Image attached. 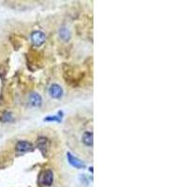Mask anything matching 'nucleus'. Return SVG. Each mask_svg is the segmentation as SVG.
<instances>
[{
  "label": "nucleus",
  "mask_w": 187,
  "mask_h": 187,
  "mask_svg": "<svg viewBox=\"0 0 187 187\" xmlns=\"http://www.w3.org/2000/svg\"><path fill=\"white\" fill-rule=\"evenodd\" d=\"M40 183L45 185V186H50L52 185L53 181H54V173L50 169H48V170L44 171L43 174L40 177Z\"/></svg>",
  "instance_id": "4"
},
{
  "label": "nucleus",
  "mask_w": 187,
  "mask_h": 187,
  "mask_svg": "<svg viewBox=\"0 0 187 187\" xmlns=\"http://www.w3.org/2000/svg\"><path fill=\"white\" fill-rule=\"evenodd\" d=\"M46 122H61V118L59 116L54 115V116H48L44 119Z\"/></svg>",
  "instance_id": "11"
},
{
  "label": "nucleus",
  "mask_w": 187,
  "mask_h": 187,
  "mask_svg": "<svg viewBox=\"0 0 187 187\" xmlns=\"http://www.w3.org/2000/svg\"><path fill=\"white\" fill-rule=\"evenodd\" d=\"M66 157H67V160H69V163L75 168H78V169H82V168H85V164H84L82 161H80L79 158H77L76 156L72 155L70 152H67L66 154Z\"/></svg>",
  "instance_id": "3"
},
{
  "label": "nucleus",
  "mask_w": 187,
  "mask_h": 187,
  "mask_svg": "<svg viewBox=\"0 0 187 187\" xmlns=\"http://www.w3.org/2000/svg\"><path fill=\"white\" fill-rule=\"evenodd\" d=\"M45 39H46V37L44 35V33L41 31L33 32L31 35V40L35 46H41L45 42Z\"/></svg>",
  "instance_id": "2"
},
{
  "label": "nucleus",
  "mask_w": 187,
  "mask_h": 187,
  "mask_svg": "<svg viewBox=\"0 0 187 187\" xmlns=\"http://www.w3.org/2000/svg\"><path fill=\"white\" fill-rule=\"evenodd\" d=\"M49 94H50V97H53L54 99H59L63 96L64 91H63V88L59 85V84L54 83L49 88Z\"/></svg>",
  "instance_id": "1"
},
{
  "label": "nucleus",
  "mask_w": 187,
  "mask_h": 187,
  "mask_svg": "<svg viewBox=\"0 0 187 187\" xmlns=\"http://www.w3.org/2000/svg\"><path fill=\"white\" fill-rule=\"evenodd\" d=\"M37 146L38 148L41 151L42 154L45 155V154H47L48 151V146H49V140L47 138L45 137H40L37 140Z\"/></svg>",
  "instance_id": "7"
},
{
  "label": "nucleus",
  "mask_w": 187,
  "mask_h": 187,
  "mask_svg": "<svg viewBox=\"0 0 187 187\" xmlns=\"http://www.w3.org/2000/svg\"><path fill=\"white\" fill-rule=\"evenodd\" d=\"M13 119V115L11 112H4L3 115L1 116V121L2 122H5V123H9V122H11Z\"/></svg>",
  "instance_id": "10"
},
{
  "label": "nucleus",
  "mask_w": 187,
  "mask_h": 187,
  "mask_svg": "<svg viewBox=\"0 0 187 187\" xmlns=\"http://www.w3.org/2000/svg\"><path fill=\"white\" fill-rule=\"evenodd\" d=\"M59 37L62 40L64 41H69L70 39L71 34L69 28H66L65 26H63L59 29Z\"/></svg>",
  "instance_id": "9"
},
{
  "label": "nucleus",
  "mask_w": 187,
  "mask_h": 187,
  "mask_svg": "<svg viewBox=\"0 0 187 187\" xmlns=\"http://www.w3.org/2000/svg\"><path fill=\"white\" fill-rule=\"evenodd\" d=\"M82 142L88 147H92L94 144V135L92 132H85L82 135Z\"/></svg>",
  "instance_id": "8"
},
{
  "label": "nucleus",
  "mask_w": 187,
  "mask_h": 187,
  "mask_svg": "<svg viewBox=\"0 0 187 187\" xmlns=\"http://www.w3.org/2000/svg\"><path fill=\"white\" fill-rule=\"evenodd\" d=\"M29 104L32 107H40L42 104V97L39 93H32L29 95Z\"/></svg>",
  "instance_id": "6"
},
{
  "label": "nucleus",
  "mask_w": 187,
  "mask_h": 187,
  "mask_svg": "<svg viewBox=\"0 0 187 187\" xmlns=\"http://www.w3.org/2000/svg\"><path fill=\"white\" fill-rule=\"evenodd\" d=\"M33 150V145L29 141L26 140H20L16 144V151L20 152H25Z\"/></svg>",
  "instance_id": "5"
}]
</instances>
